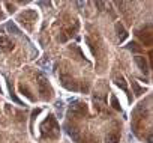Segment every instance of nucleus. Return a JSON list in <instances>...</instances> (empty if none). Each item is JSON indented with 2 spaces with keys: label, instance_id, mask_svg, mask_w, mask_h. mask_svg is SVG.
I'll return each instance as SVG.
<instances>
[{
  "label": "nucleus",
  "instance_id": "1",
  "mask_svg": "<svg viewBox=\"0 0 153 143\" xmlns=\"http://www.w3.org/2000/svg\"><path fill=\"white\" fill-rule=\"evenodd\" d=\"M41 134L44 139H50V140H56L60 136V127L56 121V118L53 115H48L45 118V121L41 124Z\"/></svg>",
  "mask_w": 153,
  "mask_h": 143
},
{
  "label": "nucleus",
  "instance_id": "2",
  "mask_svg": "<svg viewBox=\"0 0 153 143\" xmlns=\"http://www.w3.org/2000/svg\"><path fill=\"white\" fill-rule=\"evenodd\" d=\"M38 92L41 94V100H44V101H50L53 98L51 85L48 83L47 77L41 73H38Z\"/></svg>",
  "mask_w": 153,
  "mask_h": 143
},
{
  "label": "nucleus",
  "instance_id": "3",
  "mask_svg": "<svg viewBox=\"0 0 153 143\" xmlns=\"http://www.w3.org/2000/svg\"><path fill=\"white\" fill-rule=\"evenodd\" d=\"M36 20H38V14L33 9H26L24 12L18 14V17H17V21H20L21 24H26L27 30H32V23H35Z\"/></svg>",
  "mask_w": 153,
  "mask_h": 143
},
{
  "label": "nucleus",
  "instance_id": "4",
  "mask_svg": "<svg viewBox=\"0 0 153 143\" xmlns=\"http://www.w3.org/2000/svg\"><path fill=\"white\" fill-rule=\"evenodd\" d=\"M60 83L68 91H74V92H78L80 91V82H76L74 77H71L68 73H65V71H62V73H60Z\"/></svg>",
  "mask_w": 153,
  "mask_h": 143
},
{
  "label": "nucleus",
  "instance_id": "5",
  "mask_svg": "<svg viewBox=\"0 0 153 143\" xmlns=\"http://www.w3.org/2000/svg\"><path fill=\"white\" fill-rule=\"evenodd\" d=\"M89 113V109L87 106L83 103V101H72L71 106H69V115L75 116V118H81V116H86Z\"/></svg>",
  "mask_w": 153,
  "mask_h": 143
},
{
  "label": "nucleus",
  "instance_id": "6",
  "mask_svg": "<svg viewBox=\"0 0 153 143\" xmlns=\"http://www.w3.org/2000/svg\"><path fill=\"white\" fill-rule=\"evenodd\" d=\"M135 35L137 38L141 39V42L146 45V47H150L152 45V30H150V24L147 26V30L144 32V29H137L135 30Z\"/></svg>",
  "mask_w": 153,
  "mask_h": 143
},
{
  "label": "nucleus",
  "instance_id": "7",
  "mask_svg": "<svg viewBox=\"0 0 153 143\" xmlns=\"http://www.w3.org/2000/svg\"><path fill=\"white\" fill-rule=\"evenodd\" d=\"M0 50L5 51V53L12 51L14 50V42L8 36H0Z\"/></svg>",
  "mask_w": 153,
  "mask_h": 143
},
{
  "label": "nucleus",
  "instance_id": "8",
  "mask_svg": "<svg viewBox=\"0 0 153 143\" xmlns=\"http://www.w3.org/2000/svg\"><path fill=\"white\" fill-rule=\"evenodd\" d=\"M134 60H135V63H137V66L140 68V71L141 73H144V74H149V65H147V60H146V57L144 56H135L134 57Z\"/></svg>",
  "mask_w": 153,
  "mask_h": 143
},
{
  "label": "nucleus",
  "instance_id": "9",
  "mask_svg": "<svg viewBox=\"0 0 153 143\" xmlns=\"http://www.w3.org/2000/svg\"><path fill=\"white\" fill-rule=\"evenodd\" d=\"M116 33H117V38H119L120 42H123L128 38V32H126V29L123 27L122 23H116Z\"/></svg>",
  "mask_w": 153,
  "mask_h": 143
},
{
  "label": "nucleus",
  "instance_id": "10",
  "mask_svg": "<svg viewBox=\"0 0 153 143\" xmlns=\"http://www.w3.org/2000/svg\"><path fill=\"white\" fill-rule=\"evenodd\" d=\"M114 83H116V86H119L122 91H125V92H128V83H126V80H125V77L120 74V76H114Z\"/></svg>",
  "mask_w": 153,
  "mask_h": 143
},
{
  "label": "nucleus",
  "instance_id": "11",
  "mask_svg": "<svg viewBox=\"0 0 153 143\" xmlns=\"http://www.w3.org/2000/svg\"><path fill=\"white\" fill-rule=\"evenodd\" d=\"M119 140H120L119 131H113L107 136V143H119Z\"/></svg>",
  "mask_w": 153,
  "mask_h": 143
},
{
  "label": "nucleus",
  "instance_id": "12",
  "mask_svg": "<svg viewBox=\"0 0 153 143\" xmlns=\"http://www.w3.org/2000/svg\"><path fill=\"white\" fill-rule=\"evenodd\" d=\"M132 88H134V94H135L137 97H140L141 94H144V92H146V89H144V88H141L135 80H132Z\"/></svg>",
  "mask_w": 153,
  "mask_h": 143
},
{
  "label": "nucleus",
  "instance_id": "13",
  "mask_svg": "<svg viewBox=\"0 0 153 143\" xmlns=\"http://www.w3.org/2000/svg\"><path fill=\"white\" fill-rule=\"evenodd\" d=\"M20 92H21L23 95H26V97H27L30 101H35V97H33V95H32V92L27 89V86H24V85H20Z\"/></svg>",
  "mask_w": 153,
  "mask_h": 143
},
{
  "label": "nucleus",
  "instance_id": "14",
  "mask_svg": "<svg viewBox=\"0 0 153 143\" xmlns=\"http://www.w3.org/2000/svg\"><path fill=\"white\" fill-rule=\"evenodd\" d=\"M6 29H8V30H9L11 33L14 32L15 35H21V30H20V29H18V27L15 26V23H12V21H9V23L6 24Z\"/></svg>",
  "mask_w": 153,
  "mask_h": 143
},
{
  "label": "nucleus",
  "instance_id": "15",
  "mask_svg": "<svg viewBox=\"0 0 153 143\" xmlns=\"http://www.w3.org/2000/svg\"><path fill=\"white\" fill-rule=\"evenodd\" d=\"M126 48H128V50H131V51H134V53L141 51V47H138V44H137V42H129V44L126 45Z\"/></svg>",
  "mask_w": 153,
  "mask_h": 143
},
{
  "label": "nucleus",
  "instance_id": "16",
  "mask_svg": "<svg viewBox=\"0 0 153 143\" xmlns=\"http://www.w3.org/2000/svg\"><path fill=\"white\" fill-rule=\"evenodd\" d=\"M111 106H113V109L114 110H122V107H120V104H119V101H117V97L116 95H111Z\"/></svg>",
  "mask_w": 153,
  "mask_h": 143
},
{
  "label": "nucleus",
  "instance_id": "17",
  "mask_svg": "<svg viewBox=\"0 0 153 143\" xmlns=\"http://www.w3.org/2000/svg\"><path fill=\"white\" fill-rule=\"evenodd\" d=\"M5 5L8 6V11H9L11 14H12V12H15V5H11L9 2H5Z\"/></svg>",
  "mask_w": 153,
  "mask_h": 143
},
{
  "label": "nucleus",
  "instance_id": "18",
  "mask_svg": "<svg viewBox=\"0 0 153 143\" xmlns=\"http://www.w3.org/2000/svg\"><path fill=\"white\" fill-rule=\"evenodd\" d=\"M3 32V27H0V33H2Z\"/></svg>",
  "mask_w": 153,
  "mask_h": 143
},
{
  "label": "nucleus",
  "instance_id": "19",
  "mask_svg": "<svg viewBox=\"0 0 153 143\" xmlns=\"http://www.w3.org/2000/svg\"><path fill=\"white\" fill-rule=\"evenodd\" d=\"M0 94H2V88H0Z\"/></svg>",
  "mask_w": 153,
  "mask_h": 143
}]
</instances>
